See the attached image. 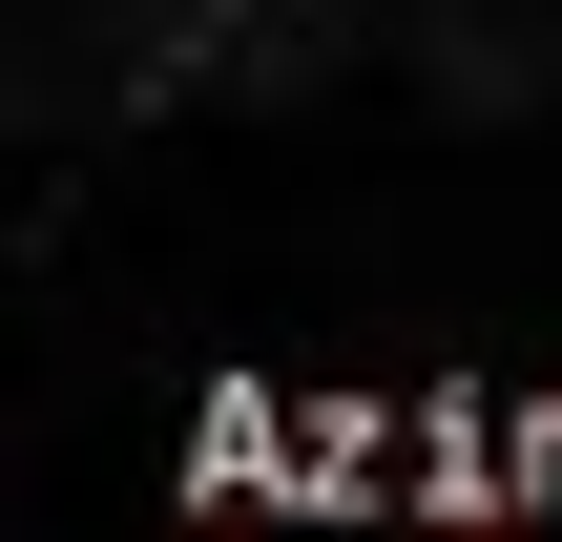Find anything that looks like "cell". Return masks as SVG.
Segmentation results:
<instances>
[{
  "label": "cell",
  "mask_w": 562,
  "mask_h": 542,
  "mask_svg": "<svg viewBox=\"0 0 562 542\" xmlns=\"http://www.w3.org/2000/svg\"><path fill=\"white\" fill-rule=\"evenodd\" d=\"M501 542H562V501H521V522H501Z\"/></svg>",
  "instance_id": "6da1fadb"
}]
</instances>
